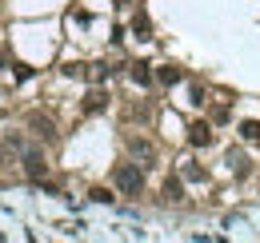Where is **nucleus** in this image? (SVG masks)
<instances>
[{"label": "nucleus", "mask_w": 260, "mask_h": 243, "mask_svg": "<svg viewBox=\"0 0 260 243\" xmlns=\"http://www.w3.org/2000/svg\"><path fill=\"white\" fill-rule=\"evenodd\" d=\"M232 172H236V176H248V159L236 155V159H232Z\"/></svg>", "instance_id": "obj_13"}, {"label": "nucleus", "mask_w": 260, "mask_h": 243, "mask_svg": "<svg viewBox=\"0 0 260 243\" xmlns=\"http://www.w3.org/2000/svg\"><path fill=\"white\" fill-rule=\"evenodd\" d=\"M188 144H192V148H208V144H212V128L204 120L192 124V128H188Z\"/></svg>", "instance_id": "obj_3"}, {"label": "nucleus", "mask_w": 260, "mask_h": 243, "mask_svg": "<svg viewBox=\"0 0 260 243\" xmlns=\"http://www.w3.org/2000/svg\"><path fill=\"white\" fill-rule=\"evenodd\" d=\"M240 136H244V140H256V136H260V124H252V120L240 124Z\"/></svg>", "instance_id": "obj_11"}, {"label": "nucleus", "mask_w": 260, "mask_h": 243, "mask_svg": "<svg viewBox=\"0 0 260 243\" xmlns=\"http://www.w3.org/2000/svg\"><path fill=\"white\" fill-rule=\"evenodd\" d=\"M156 80H160L164 88H172V84H180V80H184V72H180L176 64H164V68H156Z\"/></svg>", "instance_id": "obj_4"}, {"label": "nucleus", "mask_w": 260, "mask_h": 243, "mask_svg": "<svg viewBox=\"0 0 260 243\" xmlns=\"http://www.w3.org/2000/svg\"><path fill=\"white\" fill-rule=\"evenodd\" d=\"M128 148H132L136 155H144V159H152V144H148V140H140V136H132Z\"/></svg>", "instance_id": "obj_9"}, {"label": "nucleus", "mask_w": 260, "mask_h": 243, "mask_svg": "<svg viewBox=\"0 0 260 243\" xmlns=\"http://www.w3.org/2000/svg\"><path fill=\"white\" fill-rule=\"evenodd\" d=\"M184 180H204V172H200V168H196V164H188V168H184Z\"/></svg>", "instance_id": "obj_14"}, {"label": "nucleus", "mask_w": 260, "mask_h": 243, "mask_svg": "<svg viewBox=\"0 0 260 243\" xmlns=\"http://www.w3.org/2000/svg\"><path fill=\"white\" fill-rule=\"evenodd\" d=\"M180 195H184L180 180H168V183H164V199H180Z\"/></svg>", "instance_id": "obj_10"}, {"label": "nucleus", "mask_w": 260, "mask_h": 243, "mask_svg": "<svg viewBox=\"0 0 260 243\" xmlns=\"http://www.w3.org/2000/svg\"><path fill=\"white\" fill-rule=\"evenodd\" d=\"M104 108H108V96H104L100 88H92L88 96H84V112H104Z\"/></svg>", "instance_id": "obj_6"}, {"label": "nucleus", "mask_w": 260, "mask_h": 243, "mask_svg": "<svg viewBox=\"0 0 260 243\" xmlns=\"http://www.w3.org/2000/svg\"><path fill=\"white\" fill-rule=\"evenodd\" d=\"M132 32H136L140 40H148V36H152V24H148V16H144V12H136V16H132Z\"/></svg>", "instance_id": "obj_8"}, {"label": "nucleus", "mask_w": 260, "mask_h": 243, "mask_svg": "<svg viewBox=\"0 0 260 243\" xmlns=\"http://www.w3.org/2000/svg\"><path fill=\"white\" fill-rule=\"evenodd\" d=\"M28 124L36 128V136H44V140H52V136H56L52 120H48V116H40V112H32V116H28Z\"/></svg>", "instance_id": "obj_5"}, {"label": "nucleus", "mask_w": 260, "mask_h": 243, "mask_svg": "<svg viewBox=\"0 0 260 243\" xmlns=\"http://www.w3.org/2000/svg\"><path fill=\"white\" fill-rule=\"evenodd\" d=\"M108 72H112L108 64H96V68H92V80H108Z\"/></svg>", "instance_id": "obj_15"}, {"label": "nucleus", "mask_w": 260, "mask_h": 243, "mask_svg": "<svg viewBox=\"0 0 260 243\" xmlns=\"http://www.w3.org/2000/svg\"><path fill=\"white\" fill-rule=\"evenodd\" d=\"M112 183L120 187V195H136V191L144 187V168H136V164H116Z\"/></svg>", "instance_id": "obj_1"}, {"label": "nucleus", "mask_w": 260, "mask_h": 243, "mask_svg": "<svg viewBox=\"0 0 260 243\" xmlns=\"http://www.w3.org/2000/svg\"><path fill=\"white\" fill-rule=\"evenodd\" d=\"M44 172H48L44 155H40V152H24V176H28L32 183H40V180H44Z\"/></svg>", "instance_id": "obj_2"}, {"label": "nucleus", "mask_w": 260, "mask_h": 243, "mask_svg": "<svg viewBox=\"0 0 260 243\" xmlns=\"http://www.w3.org/2000/svg\"><path fill=\"white\" fill-rule=\"evenodd\" d=\"M132 80H136L140 88H148L156 76H152V68H148V64H132Z\"/></svg>", "instance_id": "obj_7"}, {"label": "nucleus", "mask_w": 260, "mask_h": 243, "mask_svg": "<svg viewBox=\"0 0 260 243\" xmlns=\"http://www.w3.org/2000/svg\"><path fill=\"white\" fill-rule=\"evenodd\" d=\"M92 199H96V204H112V191H108V187H92Z\"/></svg>", "instance_id": "obj_12"}]
</instances>
